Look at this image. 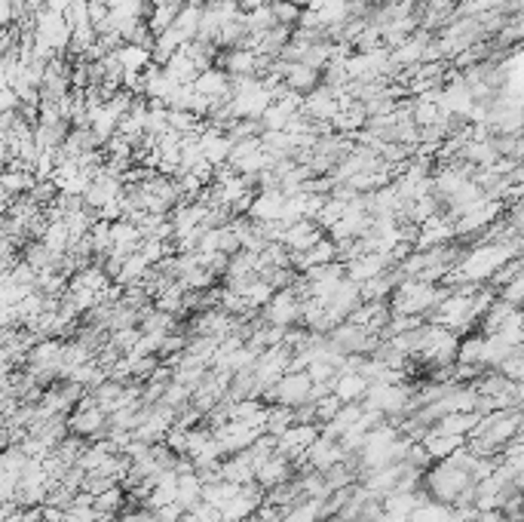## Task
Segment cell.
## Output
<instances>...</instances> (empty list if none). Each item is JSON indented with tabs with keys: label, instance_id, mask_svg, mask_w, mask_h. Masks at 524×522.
Masks as SVG:
<instances>
[{
	"label": "cell",
	"instance_id": "2",
	"mask_svg": "<svg viewBox=\"0 0 524 522\" xmlns=\"http://www.w3.org/2000/svg\"><path fill=\"white\" fill-rule=\"evenodd\" d=\"M215 436H218V443L224 446L227 454H239V452L252 449V446L264 436V430L252 428V424H245V421H224L221 428H215Z\"/></svg>",
	"mask_w": 524,
	"mask_h": 522
},
{
	"label": "cell",
	"instance_id": "4",
	"mask_svg": "<svg viewBox=\"0 0 524 522\" xmlns=\"http://www.w3.org/2000/svg\"><path fill=\"white\" fill-rule=\"evenodd\" d=\"M421 446L432 461H448L451 454H457L463 446H466V436H454V434H445V430L432 428L430 434L421 439Z\"/></svg>",
	"mask_w": 524,
	"mask_h": 522
},
{
	"label": "cell",
	"instance_id": "1",
	"mask_svg": "<svg viewBox=\"0 0 524 522\" xmlns=\"http://www.w3.org/2000/svg\"><path fill=\"white\" fill-rule=\"evenodd\" d=\"M313 384H316V382H313L306 369H291L271 387V391L264 393V400L273 402V406L298 409V406H304V402H310Z\"/></svg>",
	"mask_w": 524,
	"mask_h": 522
},
{
	"label": "cell",
	"instance_id": "5",
	"mask_svg": "<svg viewBox=\"0 0 524 522\" xmlns=\"http://www.w3.org/2000/svg\"><path fill=\"white\" fill-rule=\"evenodd\" d=\"M482 415L478 412H448L441 415V421L436 424V430H445V434H454V436H473Z\"/></svg>",
	"mask_w": 524,
	"mask_h": 522
},
{
	"label": "cell",
	"instance_id": "6",
	"mask_svg": "<svg viewBox=\"0 0 524 522\" xmlns=\"http://www.w3.org/2000/svg\"><path fill=\"white\" fill-rule=\"evenodd\" d=\"M273 4V16H276V25L282 28H298L304 19V10L298 4H291V0H271Z\"/></svg>",
	"mask_w": 524,
	"mask_h": 522
},
{
	"label": "cell",
	"instance_id": "3",
	"mask_svg": "<svg viewBox=\"0 0 524 522\" xmlns=\"http://www.w3.org/2000/svg\"><path fill=\"white\" fill-rule=\"evenodd\" d=\"M369 387H371V382L362 375V372L343 369L332 382V393L334 397H341V402H362L365 397H369Z\"/></svg>",
	"mask_w": 524,
	"mask_h": 522
},
{
	"label": "cell",
	"instance_id": "7",
	"mask_svg": "<svg viewBox=\"0 0 524 522\" xmlns=\"http://www.w3.org/2000/svg\"><path fill=\"white\" fill-rule=\"evenodd\" d=\"M178 522H200V519H197V517H193V513H191V510H187V513H184V517H182V519H178Z\"/></svg>",
	"mask_w": 524,
	"mask_h": 522
}]
</instances>
